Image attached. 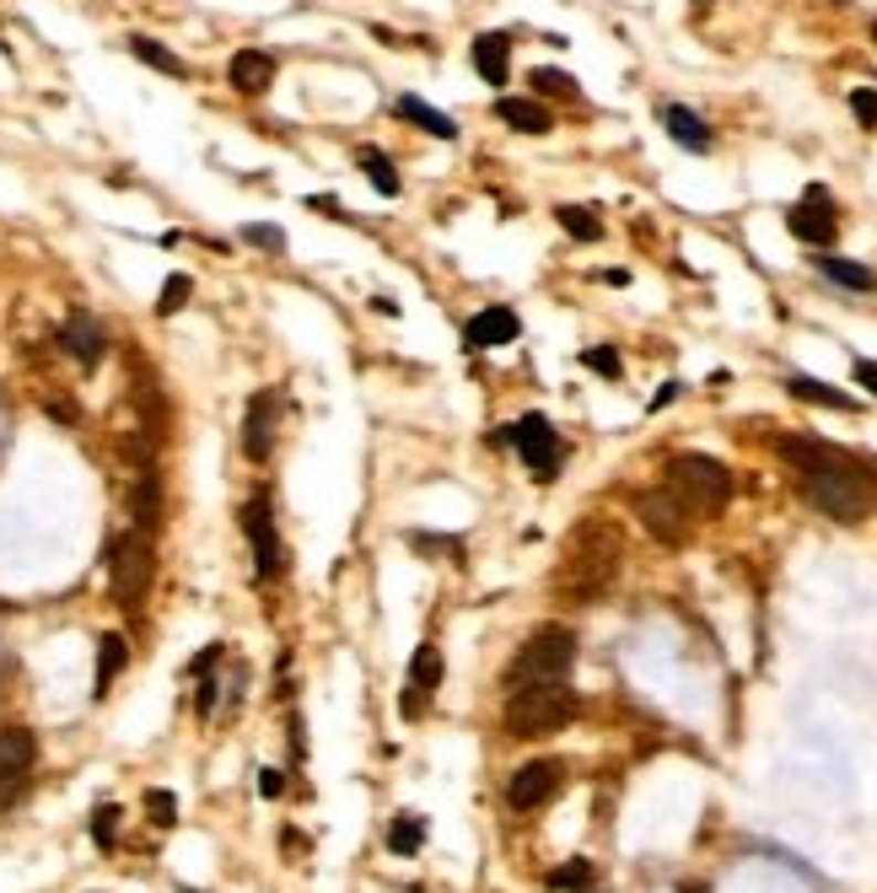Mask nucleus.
Returning <instances> with one entry per match:
<instances>
[{"label":"nucleus","instance_id":"obj_1","mask_svg":"<svg viewBox=\"0 0 877 893\" xmlns=\"http://www.w3.org/2000/svg\"><path fill=\"white\" fill-rule=\"evenodd\" d=\"M775 452L786 458L802 480V495L830 517V523H862L877 512V474L850 458L845 446L824 442V437H802V431H781Z\"/></svg>","mask_w":877,"mask_h":893},{"label":"nucleus","instance_id":"obj_2","mask_svg":"<svg viewBox=\"0 0 877 893\" xmlns=\"http://www.w3.org/2000/svg\"><path fill=\"white\" fill-rule=\"evenodd\" d=\"M582 711V700L571 684H522V690L506 694L501 727L522 743H539V737H554L560 727H571Z\"/></svg>","mask_w":877,"mask_h":893},{"label":"nucleus","instance_id":"obj_3","mask_svg":"<svg viewBox=\"0 0 877 893\" xmlns=\"http://www.w3.org/2000/svg\"><path fill=\"white\" fill-rule=\"evenodd\" d=\"M571 662H577V635L566 624L533 630L517 647V656L506 662V690H522V684H566L571 679Z\"/></svg>","mask_w":877,"mask_h":893},{"label":"nucleus","instance_id":"obj_4","mask_svg":"<svg viewBox=\"0 0 877 893\" xmlns=\"http://www.w3.org/2000/svg\"><path fill=\"white\" fill-rule=\"evenodd\" d=\"M668 485L689 501L695 517H710L732 501V469L706 452H678V458H668Z\"/></svg>","mask_w":877,"mask_h":893},{"label":"nucleus","instance_id":"obj_5","mask_svg":"<svg viewBox=\"0 0 877 893\" xmlns=\"http://www.w3.org/2000/svg\"><path fill=\"white\" fill-rule=\"evenodd\" d=\"M151 570H157V555H151V538L135 528L119 533L108 544V592L125 613H135L146 603V587H151Z\"/></svg>","mask_w":877,"mask_h":893},{"label":"nucleus","instance_id":"obj_6","mask_svg":"<svg viewBox=\"0 0 877 893\" xmlns=\"http://www.w3.org/2000/svg\"><path fill=\"white\" fill-rule=\"evenodd\" d=\"M614 566H620V533L614 528H582V538H577V555H571V592L577 598H592V592H603L609 587V576H614Z\"/></svg>","mask_w":877,"mask_h":893},{"label":"nucleus","instance_id":"obj_7","mask_svg":"<svg viewBox=\"0 0 877 893\" xmlns=\"http://www.w3.org/2000/svg\"><path fill=\"white\" fill-rule=\"evenodd\" d=\"M786 232H792L796 243H807V248H830L839 238L835 195H830L824 183H807V189H802V200L786 210Z\"/></svg>","mask_w":877,"mask_h":893},{"label":"nucleus","instance_id":"obj_8","mask_svg":"<svg viewBox=\"0 0 877 893\" xmlns=\"http://www.w3.org/2000/svg\"><path fill=\"white\" fill-rule=\"evenodd\" d=\"M635 517L646 523V533H652L657 544H684V538H689V528H695L689 501H684L673 485L641 490V495H635Z\"/></svg>","mask_w":877,"mask_h":893},{"label":"nucleus","instance_id":"obj_9","mask_svg":"<svg viewBox=\"0 0 877 893\" xmlns=\"http://www.w3.org/2000/svg\"><path fill=\"white\" fill-rule=\"evenodd\" d=\"M506 442L517 446V458H522L539 480H554L560 463H566V442H560V431H554L543 414H522V420L506 431Z\"/></svg>","mask_w":877,"mask_h":893},{"label":"nucleus","instance_id":"obj_10","mask_svg":"<svg viewBox=\"0 0 877 893\" xmlns=\"http://www.w3.org/2000/svg\"><path fill=\"white\" fill-rule=\"evenodd\" d=\"M560 786H566V770H560L554 759H533V765H522V770L506 780V808L511 812H539V808H549V802L560 797Z\"/></svg>","mask_w":877,"mask_h":893},{"label":"nucleus","instance_id":"obj_11","mask_svg":"<svg viewBox=\"0 0 877 893\" xmlns=\"http://www.w3.org/2000/svg\"><path fill=\"white\" fill-rule=\"evenodd\" d=\"M243 533L253 544V566H258V581H275L281 570V533H275V512H270V495H253L243 506Z\"/></svg>","mask_w":877,"mask_h":893},{"label":"nucleus","instance_id":"obj_12","mask_svg":"<svg viewBox=\"0 0 877 893\" xmlns=\"http://www.w3.org/2000/svg\"><path fill=\"white\" fill-rule=\"evenodd\" d=\"M39 765V737L28 727H6L0 732V797H11Z\"/></svg>","mask_w":877,"mask_h":893},{"label":"nucleus","instance_id":"obj_13","mask_svg":"<svg viewBox=\"0 0 877 893\" xmlns=\"http://www.w3.org/2000/svg\"><path fill=\"white\" fill-rule=\"evenodd\" d=\"M275 414H281V399L275 393H253L249 409H243V458L264 463L270 446H275Z\"/></svg>","mask_w":877,"mask_h":893},{"label":"nucleus","instance_id":"obj_14","mask_svg":"<svg viewBox=\"0 0 877 893\" xmlns=\"http://www.w3.org/2000/svg\"><path fill=\"white\" fill-rule=\"evenodd\" d=\"M517 334H522V318L511 307H485V313H474L468 328H463L468 350H496V345H511Z\"/></svg>","mask_w":877,"mask_h":893},{"label":"nucleus","instance_id":"obj_15","mask_svg":"<svg viewBox=\"0 0 877 893\" xmlns=\"http://www.w3.org/2000/svg\"><path fill=\"white\" fill-rule=\"evenodd\" d=\"M60 345H65L82 366H97L103 361V350H108V328L97 324L92 313H71L65 328H60Z\"/></svg>","mask_w":877,"mask_h":893},{"label":"nucleus","instance_id":"obj_16","mask_svg":"<svg viewBox=\"0 0 877 893\" xmlns=\"http://www.w3.org/2000/svg\"><path fill=\"white\" fill-rule=\"evenodd\" d=\"M226 82L237 86L243 97H258V92L275 86V60H270L264 49H237L232 65H226Z\"/></svg>","mask_w":877,"mask_h":893},{"label":"nucleus","instance_id":"obj_17","mask_svg":"<svg viewBox=\"0 0 877 893\" xmlns=\"http://www.w3.org/2000/svg\"><path fill=\"white\" fill-rule=\"evenodd\" d=\"M468 54H474V71H479V82L506 86V76H511V39H506V33H479Z\"/></svg>","mask_w":877,"mask_h":893},{"label":"nucleus","instance_id":"obj_18","mask_svg":"<svg viewBox=\"0 0 877 893\" xmlns=\"http://www.w3.org/2000/svg\"><path fill=\"white\" fill-rule=\"evenodd\" d=\"M663 129H668L684 151H695V157H706V151H710V124L700 119L695 108H678V103H668V108H663Z\"/></svg>","mask_w":877,"mask_h":893},{"label":"nucleus","instance_id":"obj_19","mask_svg":"<svg viewBox=\"0 0 877 893\" xmlns=\"http://www.w3.org/2000/svg\"><path fill=\"white\" fill-rule=\"evenodd\" d=\"M393 114L404 124H415V129H425V135H436V140H458V124L447 119L442 108H431L425 97H415V92H404V97L393 103Z\"/></svg>","mask_w":877,"mask_h":893},{"label":"nucleus","instance_id":"obj_20","mask_svg":"<svg viewBox=\"0 0 877 893\" xmlns=\"http://www.w3.org/2000/svg\"><path fill=\"white\" fill-rule=\"evenodd\" d=\"M496 119L506 124V129H517V135H549V108L543 103H533V97H501L496 103Z\"/></svg>","mask_w":877,"mask_h":893},{"label":"nucleus","instance_id":"obj_21","mask_svg":"<svg viewBox=\"0 0 877 893\" xmlns=\"http://www.w3.org/2000/svg\"><path fill=\"white\" fill-rule=\"evenodd\" d=\"M786 393H792V399H807V405H818V409H839V414L867 409V405H856L850 393H839V388H830V382H818V377H786Z\"/></svg>","mask_w":877,"mask_h":893},{"label":"nucleus","instance_id":"obj_22","mask_svg":"<svg viewBox=\"0 0 877 893\" xmlns=\"http://www.w3.org/2000/svg\"><path fill=\"white\" fill-rule=\"evenodd\" d=\"M818 275H824L830 285H839V291H877V275L867 270V264H856V259L818 253Z\"/></svg>","mask_w":877,"mask_h":893},{"label":"nucleus","instance_id":"obj_23","mask_svg":"<svg viewBox=\"0 0 877 893\" xmlns=\"http://www.w3.org/2000/svg\"><path fill=\"white\" fill-rule=\"evenodd\" d=\"M425 834H431V818H420V812H399V818L388 823V851L393 855H420L425 851Z\"/></svg>","mask_w":877,"mask_h":893},{"label":"nucleus","instance_id":"obj_24","mask_svg":"<svg viewBox=\"0 0 877 893\" xmlns=\"http://www.w3.org/2000/svg\"><path fill=\"white\" fill-rule=\"evenodd\" d=\"M125 662H129L125 635H103V641H97V679H92V694L114 690V679L125 673Z\"/></svg>","mask_w":877,"mask_h":893},{"label":"nucleus","instance_id":"obj_25","mask_svg":"<svg viewBox=\"0 0 877 893\" xmlns=\"http://www.w3.org/2000/svg\"><path fill=\"white\" fill-rule=\"evenodd\" d=\"M129 54H135L140 65H151V71L172 76V82H183V76H189V65H183V60H178L172 49H162L157 39H146V33H135V39H129Z\"/></svg>","mask_w":877,"mask_h":893},{"label":"nucleus","instance_id":"obj_26","mask_svg":"<svg viewBox=\"0 0 877 893\" xmlns=\"http://www.w3.org/2000/svg\"><path fill=\"white\" fill-rule=\"evenodd\" d=\"M554 221H560L577 243H598V238H603V216L587 210V204H554Z\"/></svg>","mask_w":877,"mask_h":893},{"label":"nucleus","instance_id":"obj_27","mask_svg":"<svg viewBox=\"0 0 877 893\" xmlns=\"http://www.w3.org/2000/svg\"><path fill=\"white\" fill-rule=\"evenodd\" d=\"M356 167L372 178V189L382 195V200H393V195H399V167L388 162L382 151H372V146H367V151H356Z\"/></svg>","mask_w":877,"mask_h":893},{"label":"nucleus","instance_id":"obj_28","mask_svg":"<svg viewBox=\"0 0 877 893\" xmlns=\"http://www.w3.org/2000/svg\"><path fill=\"white\" fill-rule=\"evenodd\" d=\"M436 684H442V651L436 647H415V656H410V690H420L425 700L436 694Z\"/></svg>","mask_w":877,"mask_h":893},{"label":"nucleus","instance_id":"obj_29","mask_svg":"<svg viewBox=\"0 0 877 893\" xmlns=\"http://www.w3.org/2000/svg\"><path fill=\"white\" fill-rule=\"evenodd\" d=\"M528 82H533V92H539V97H566V103H577V97H582L577 76H566V71H554V65H539Z\"/></svg>","mask_w":877,"mask_h":893},{"label":"nucleus","instance_id":"obj_30","mask_svg":"<svg viewBox=\"0 0 877 893\" xmlns=\"http://www.w3.org/2000/svg\"><path fill=\"white\" fill-rule=\"evenodd\" d=\"M592 878H598V872H592V861H566V866H554V872H549V889L554 893H587L592 889Z\"/></svg>","mask_w":877,"mask_h":893},{"label":"nucleus","instance_id":"obj_31","mask_svg":"<svg viewBox=\"0 0 877 893\" xmlns=\"http://www.w3.org/2000/svg\"><path fill=\"white\" fill-rule=\"evenodd\" d=\"M582 366L592 371V377H603V382H620V377H625V366H620V350H614V345H592V350H582Z\"/></svg>","mask_w":877,"mask_h":893},{"label":"nucleus","instance_id":"obj_32","mask_svg":"<svg viewBox=\"0 0 877 893\" xmlns=\"http://www.w3.org/2000/svg\"><path fill=\"white\" fill-rule=\"evenodd\" d=\"M189 291H194V281H189V275H168L162 296H157V318H172V313L189 302Z\"/></svg>","mask_w":877,"mask_h":893},{"label":"nucleus","instance_id":"obj_33","mask_svg":"<svg viewBox=\"0 0 877 893\" xmlns=\"http://www.w3.org/2000/svg\"><path fill=\"white\" fill-rule=\"evenodd\" d=\"M92 840H97L103 851H114V840H119V808H114V802H103V808L92 812Z\"/></svg>","mask_w":877,"mask_h":893},{"label":"nucleus","instance_id":"obj_34","mask_svg":"<svg viewBox=\"0 0 877 893\" xmlns=\"http://www.w3.org/2000/svg\"><path fill=\"white\" fill-rule=\"evenodd\" d=\"M243 243L264 248V253H286V232L270 227V221H253V227H243Z\"/></svg>","mask_w":877,"mask_h":893},{"label":"nucleus","instance_id":"obj_35","mask_svg":"<svg viewBox=\"0 0 877 893\" xmlns=\"http://www.w3.org/2000/svg\"><path fill=\"white\" fill-rule=\"evenodd\" d=\"M845 103H850V114H856V124H862V129H877V92H873V86H856Z\"/></svg>","mask_w":877,"mask_h":893},{"label":"nucleus","instance_id":"obj_36","mask_svg":"<svg viewBox=\"0 0 877 893\" xmlns=\"http://www.w3.org/2000/svg\"><path fill=\"white\" fill-rule=\"evenodd\" d=\"M146 812H151L157 823H172V818H178V802H172V791H162V786H157V791H146Z\"/></svg>","mask_w":877,"mask_h":893},{"label":"nucleus","instance_id":"obj_37","mask_svg":"<svg viewBox=\"0 0 877 893\" xmlns=\"http://www.w3.org/2000/svg\"><path fill=\"white\" fill-rule=\"evenodd\" d=\"M850 371H856V382H862V388H867V393H873V399H877V361H867V356H856V366H850Z\"/></svg>","mask_w":877,"mask_h":893},{"label":"nucleus","instance_id":"obj_38","mask_svg":"<svg viewBox=\"0 0 877 893\" xmlns=\"http://www.w3.org/2000/svg\"><path fill=\"white\" fill-rule=\"evenodd\" d=\"M258 791H264V797H286V775L264 770V775H258Z\"/></svg>","mask_w":877,"mask_h":893},{"label":"nucleus","instance_id":"obj_39","mask_svg":"<svg viewBox=\"0 0 877 893\" xmlns=\"http://www.w3.org/2000/svg\"><path fill=\"white\" fill-rule=\"evenodd\" d=\"M49 414H54V420H65V426H76V420H82L71 399H49Z\"/></svg>","mask_w":877,"mask_h":893},{"label":"nucleus","instance_id":"obj_40","mask_svg":"<svg viewBox=\"0 0 877 893\" xmlns=\"http://www.w3.org/2000/svg\"><path fill=\"white\" fill-rule=\"evenodd\" d=\"M673 399H678V382H663V388H657V399H652L646 409H668Z\"/></svg>","mask_w":877,"mask_h":893}]
</instances>
